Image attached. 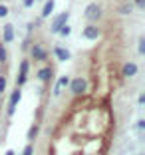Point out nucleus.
<instances>
[{
    "label": "nucleus",
    "instance_id": "412c9836",
    "mask_svg": "<svg viewBox=\"0 0 145 155\" xmlns=\"http://www.w3.org/2000/svg\"><path fill=\"white\" fill-rule=\"evenodd\" d=\"M32 151H34V149H32V145H28L26 149H24V155H32Z\"/></svg>",
    "mask_w": 145,
    "mask_h": 155
},
{
    "label": "nucleus",
    "instance_id": "f257e3e1",
    "mask_svg": "<svg viewBox=\"0 0 145 155\" xmlns=\"http://www.w3.org/2000/svg\"><path fill=\"white\" fill-rule=\"evenodd\" d=\"M20 97H22V94H20V90L16 87V90L12 91V96H10V107H8V115H14V111H16V105H18Z\"/></svg>",
    "mask_w": 145,
    "mask_h": 155
},
{
    "label": "nucleus",
    "instance_id": "7ed1b4c3",
    "mask_svg": "<svg viewBox=\"0 0 145 155\" xmlns=\"http://www.w3.org/2000/svg\"><path fill=\"white\" fill-rule=\"evenodd\" d=\"M86 87H87V84H86V80H82V78H77V80H74V82H72V91L76 94V96L84 94Z\"/></svg>",
    "mask_w": 145,
    "mask_h": 155
},
{
    "label": "nucleus",
    "instance_id": "f3484780",
    "mask_svg": "<svg viewBox=\"0 0 145 155\" xmlns=\"http://www.w3.org/2000/svg\"><path fill=\"white\" fill-rule=\"evenodd\" d=\"M6 14H8V8H6L4 4H0V18H4Z\"/></svg>",
    "mask_w": 145,
    "mask_h": 155
},
{
    "label": "nucleus",
    "instance_id": "4be33fe9",
    "mask_svg": "<svg viewBox=\"0 0 145 155\" xmlns=\"http://www.w3.org/2000/svg\"><path fill=\"white\" fill-rule=\"evenodd\" d=\"M135 2H137V6H139V8H143V6H145V0H135Z\"/></svg>",
    "mask_w": 145,
    "mask_h": 155
},
{
    "label": "nucleus",
    "instance_id": "6e6552de",
    "mask_svg": "<svg viewBox=\"0 0 145 155\" xmlns=\"http://www.w3.org/2000/svg\"><path fill=\"white\" fill-rule=\"evenodd\" d=\"M137 74V64H125L123 66V76L125 78H131Z\"/></svg>",
    "mask_w": 145,
    "mask_h": 155
},
{
    "label": "nucleus",
    "instance_id": "a211bd4d",
    "mask_svg": "<svg viewBox=\"0 0 145 155\" xmlns=\"http://www.w3.org/2000/svg\"><path fill=\"white\" fill-rule=\"evenodd\" d=\"M6 90V78L0 76V91H4Z\"/></svg>",
    "mask_w": 145,
    "mask_h": 155
},
{
    "label": "nucleus",
    "instance_id": "aec40b11",
    "mask_svg": "<svg viewBox=\"0 0 145 155\" xmlns=\"http://www.w3.org/2000/svg\"><path fill=\"white\" fill-rule=\"evenodd\" d=\"M24 6H26V8H32V6H34V0H24Z\"/></svg>",
    "mask_w": 145,
    "mask_h": 155
},
{
    "label": "nucleus",
    "instance_id": "f03ea898",
    "mask_svg": "<svg viewBox=\"0 0 145 155\" xmlns=\"http://www.w3.org/2000/svg\"><path fill=\"white\" fill-rule=\"evenodd\" d=\"M100 16H101V8L97 4H90L86 8V18L87 20H97Z\"/></svg>",
    "mask_w": 145,
    "mask_h": 155
},
{
    "label": "nucleus",
    "instance_id": "423d86ee",
    "mask_svg": "<svg viewBox=\"0 0 145 155\" xmlns=\"http://www.w3.org/2000/svg\"><path fill=\"white\" fill-rule=\"evenodd\" d=\"M84 36H86L87 40H95V38L100 36V30H97L95 26H87L86 30H84Z\"/></svg>",
    "mask_w": 145,
    "mask_h": 155
},
{
    "label": "nucleus",
    "instance_id": "ddd939ff",
    "mask_svg": "<svg viewBox=\"0 0 145 155\" xmlns=\"http://www.w3.org/2000/svg\"><path fill=\"white\" fill-rule=\"evenodd\" d=\"M58 32H60V36L66 38V36L70 34V26H68V24H64V26H60V28H58Z\"/></svg>",
    "mask_w": 145,
    "mask_h": 155
},
{
    "label": "nucleus",
    "instance_id": "39448f33",
    "mask_svg": "<svg viewBox=\"0 0 145 155\" xmlns=\"http://www.w3.org/2000/svg\"><path fill=\"white\" fill-rule=\"evenodd\" d=\"M54 54H56V58L60 60V62H66V60H70V52L66 50V48H54Z\"/></svg>",
    "mask_w": 145,
    "mask_h": 155
},
{
    "label": "nucleus",
    "instance_id": "2eb2a0df",
    "mask_svg": "<svg viewBox=\"0 0 145 155\" xmlns=\"http://www.w3.org/2000/svg\"><path fill=\"white\" fill-rule=\"evenodd\" d=\"M0 62H6V48L0 44Z\"/></svg>",
    "mask_w": 145,
    "mask_h": 155
},
{
    "label": "nucleus",
    "instance_id": "5701e85b",
    "mask_svg": "<svg viewBox=\"0 0 145 155\" xmlns=\"http://www.w3.org/2000/svg\"><path fill=\"white\" fill-rule=\"evenodd\" d=\"M6 155H14V151H6Z\"/></svg>",
    "mask_w": 145,
    "mask_h": 155
},
{
    "label": "nucleus",
    "instance_id": "1a4fd4ad",
    "mask_svg": "<svg viewBox=\"0 0 145 155\" xmlns=\"http://www.w3.org/2000/svg\"><path fill=\"white\" fill-rule=\"evenodd\" d=\"M68 84H70V78H68V76H62V78H60V80H58V86H56V90H54V96H60L62 87L68 86Z\"/></svg>",
    "mask_w": 145,
    "mask_h": 155
},
{
    "label": "nucleus",
    "instance_id": "0eeeda50",
    "mask_svg": "<svg viewBox=\"0 0 145 155\" xmlns=\"http://www.w3.org/2000/svg\"><path fill=\"white\" fill-rule=\"evenodd\" d=\"M32 58L34 60H44L46 58V50L42 48V46H34V48H32Z\"/></svg>",
    "mask_w": 145,
    "mask_h": 155
},
{
    "label": "nucleus",
    "instance_id": "6ab92c4d",
    "mask_svg": "<svg viewBox=\"0 0 145 155\" xmlns=\"http://www.w3.org/2000/svg\"><path fill=\"white\" fill-rule=\"evenodd\" d=\"M139 54H145V40L143 38L139 40Z\"/></svg>",
    "mask_w": 145,
    "mask_h": 155
},
{
    "label": "nucleus",
    "instance_id": "f8f14e48",
    "mask_svg": "<svg viewBox=\"0 0 145 155\" xmlns=\"http://www.w3.org/2000/svg\"><path fill=\"white\" fill-rule=\"evenodd\" d=\"M38 78H40L42 82H46V80H50V78H52V70H50V68H44V70H40V72H38Z\"/></svg>",
    "mask_w": 145,
    "mask_h": 155
},
{
    "label": "nucleus",
    "instance_id": "9b49d317",
    "mask_svg": "<svg viewBox=\"0 0 145 155\" xmlns=\"http://www.w3.org/2000/svg\"><path fill=\"white\" fill-rule=\"evenodd\" d=\"M52 10H54V0H50V2H46L44 4V10H42V18H48L52 14Z\"/></svg>",
    "mask_w": 145,
    "mask_h": 155
},
{
    "label": "nucleus",
    "instance_id": "9d476101",
    "mask_svg": "<svg viewBox=\"0 0 145 155\" xmlns=\"http://www.w3.org/2000/svg\"><path fill=\"white\" fill-rule=\"evenodd\" d=\"M12 40H14V26L6 24L4 26V42H12Z\"/></svg>",
    "mask_w": 145,
    "mask_h": 155
},
{
    "label": "nucleus",
    "instance_id": "20e7f679",
    "mask_svg": "<svg viewBox=\"0 0 145 155\" xmlns=\"http://www.w3.org/2000/svg\"><path fill=\"white\" fill-rule=\"evenodd\" d=\"M68 18H70V16H68V12H62V14H60L58 18H56L54 22H52V32H58V28H60V26H64Z\"/></svg>",
    "mask_w": 145,
    "mask_h": 155
},
{
    "label": "nucleus",
    "instance_id": "dca6fc26",
    "mask_svg": "<svg viewBox=\"0 0 145 155\" xmlns=\"http://www.w3.org/2000/svg\"><path fill=\"white\" fill-rule=\"evenodd\" d=\"M36 135H38V127H32L30 131H28V139H34Z\"/></svg>",
    "mask_w": 145,
    "mask_h": 155
},
{
    "label": "nucleus",
    "instance_id": "4468645a",
    "mask_svg": "<svg viewBox=\"0 0 145 155\" xmlns=\"http://www.w3.org/2000/svg\"><path fill=\"white\" fill-rule=\"evenodd\" d=\"M28 66H30V64H28L26 60L20 64V76H26V74H28Z\"/></svg>",
    "mask_w": 145,
    "mask_h": 155
}]
</instances>
